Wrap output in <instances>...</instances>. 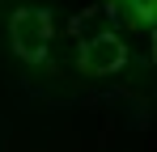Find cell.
Wrapping results in <instances>:
<instances>
[{
  "instance_id": "cell-2",
  "label": "cell",
  "mask_w": 157,
  "mask_h": 152,
  "mask_svg": "<svg viewBox=\"0 0 157 152\" xmlns=\"http://www.w3.org/2000/svg\"><path fill=\"white\" fill-rule=\"evenodd\" d=\"M128 63V47H123V38L119 34H94V38H85V47H81V68L89 76H110L119 72Z\"/></svg>"
},
{
  "instance_id": "cell-1",
  "label": "cell",
  "mask_w": 157,
  "mask_h": 152,
  "mask_svg": "<svg viewBox=\"0 0 157 152\" xmlns=\"http://www.w3.org/2000/svg\"><path fill=\"white\" fill-rule=\"evenodd\" d=\"M9 38H13V51H17L21 59H43V55H47V42H51V21H47V13H38V9L13 13Z\"/></svg>"
}]
</instances>
